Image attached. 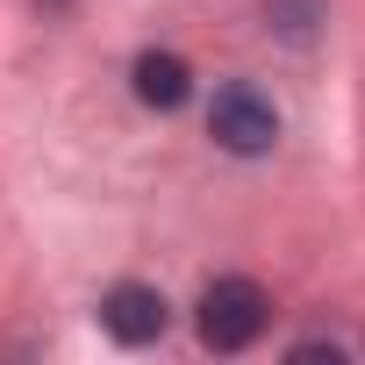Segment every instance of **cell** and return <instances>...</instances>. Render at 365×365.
Returning a JSON list of instances; mask_svg holds the SVG:
<instances>
[{
	"label": "cell",
	"instance_id": "1",
	"mask_svg": "<svg viewBox=\"0 0 365 365\" xmlns=\"http://www.w3.org/2000/svg\"><path fill=\"white\" fill-rule=\"evenodd\" d=\"M265 322H272V301L258 279H244V272L208 279V294H201V344L208 351H251L265 336Z\"/></svg>",
	"mask_w": 365,
	"mask_h": 365
},
{
	"label": "cell",
	"instance_id": "2",
	"mask_svg": "<svg viewBox=\"0 0 365 365\" xmlns=\"http://www.w3.org/2000/svg\"><path fill=\"white\" fill-rule=\"evenodd\" d=\"M208 136H215L222 150H237V158H258V150L279 143V108H272L251 79H230V86L208 101Z\"/></svg>",
	"mask_w": 365,
	"mask_h": 365
},
{
	"label": "cell",
	"instance_id": "3",
	"mask_svg": "<svg viewBox=\"0 0 365 365\" xmlns=\"http://www.w3.org/2000/svg\"><path fill=\"white\" fill-rule=\"evenodd\" d=\"M165 322H172V308H165V294L143 287V279H122V287L101 294V329H108L115 344H158Z\"/></svg>",
	"mask_w": 365,
	"mask_h": 365
},
{
	"label": "cell",
	"instance_id": "4",
	"mask_svg": "<svg viewBox=\"0 0 365 365\" xmlns=\"http://www.w3.org/2000/svg\"><path fill=\"white\" fill-rule=\"evenodd\" d=\"M129 79H136V101H143V108H179V101L194 93L187 58H172V51H143V58L129 65Z\"/></svg>",
	"mask_w": 365,
	"mask_h": 365
},
{
	"label": "cell",
	"instance_id": "5",
	"mask_svg": "<svg viewBox=\"0 0 365 365\" xmlns=\"http://www.w3.org/2000/svg\"><path fill=\"white\" fill-rule=\"evenodd\" d=\"M265 22H272L287 43H308L315 22H322V0H265Z\"/></svg>",
	"mask_w": 365,
	"mask_h": 365
},
{
	"label": "cell",
	"instance_id": "6",
	"mask_svg": "<svg viewBox=\"0 0 365 365\" xmlns=\"http://www.w3.org/2000/svg\"><path fill=\"white\" fill-rule=\"evenodd\" d=\"M287 358H294V365H308V358H329V365H336V358H344V351H336V344H322V336H308V344H294V351H287Z\"/></svg>",
	"mask_w": 365,
	"mask_h": 365
}]
</instances>
